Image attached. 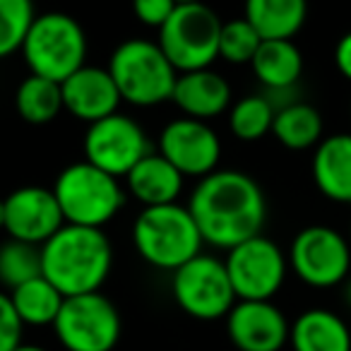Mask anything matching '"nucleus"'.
Here are the masks:
<instances>
[{"mask_svg":"<svg viewBox=\"0 0 351 351\" xmlns=\"http://www.w3.org/2000/svg\"><path fill=\"white\" fill-rule=\"evenodd\" d=\"M202 241L231 250L263 234L267 200L255 178L236 169H217L200 178L188 202Z\"/></svg>","mask_w":351,"mask_h":351,"instance_id":"f257e3e1","label":"nucleus"},{"mask_svg":"<svg viewBox=\"0 0 351 351\" xmlns=\"http://www.w3.org/2000/svg\"><path fill=\"white\" fill-rule=\"evenodd\" d=\"M113 267V245L104 229L65 224L41 245V274L63 296L99 291Z\"/></svg>","mask_w":351,"mask_h":351,"instance_id":"f03ea898","label":"nucleus"},{"mask_svg":"<svg viewBox=\"0 0 351 351\" xmlns=\"http://www.w3.org/2000/svg\"><path fill=\"white\" fill-rule=\"evenodd\" d=\"M132 243L147 265L166 272L176 269L202 253V234L191 210L178 202L145 207L132 224Z\"/></svg>","mask_w":351,"mask_h":351,"instance_id":"7ed1b4c3","label":"nucleus"},{"mask_svg":"<svg viewBox=\"0 0 351 351\" xmlns=\"http://www.w3.org/2000/svg\"><path fill=\"white\" fill-rule=\"evenodd\" d=\"M53 195L65 217V224L92 229L108 224L125 205L121 178L84 159L60 171L53 183Z\"/></svg>","mask_w":351,"mask_h":351,"instance_id":"20e7f679","label":"nucleus"},{"mask_svg":"<svg viewBox=\"0 0 351 351\" xmlns=\"http://www.w3.org/2000/svg\"><path fill=\"white\" fill-rule=\"evenodd\" d=\"M108 73L121 99L132 106H159L173 97L178 70L169 63L156 41L128 39L108 58Z\"/></svg>","mask_w":351,"mask_h":351,"instance_id":"39448f33","label":"nucleus"},{"mask_svg":"<svg viewBox=\"0 0 351 351\" xmlns=\"http://www.w3.org/2000/svg\"><path fill=\"white\" fill-rule=\"evenodd\" d=\"M20 51L32 75L63 82L84 65L87 36L75 17L65 12H44L32 22Z\"/></svg>","mask_w":351,"mask_h":351,"instance_id":"423d86ee","label":"nucleus"},{"mask_svg":"<svg viewBox=\"0 0 351 351\" xmlns=\"http://www.w3.org/2000/svg\"><path fill=\"white\" fill-rule=\"evenodd\" d=\"M221 25L224 22L210 5L183 3L159 29L156 44L178 75L205 70L219 58Z\"/></svg>","mask_w":351,"mask_h":351,"instance_id":"0eeeda50","label":"nucleus"},{"mask_svg":"<svg viewBox=\"0 0 351 351\" xmlns=\"http://www.w3.org/2000/svg\"><path fill=\"white\" fill-rule=\"evenodd\" d=\"M53 330L65 351H113L121 339V313L101 291L65 296Z\"/></svg>","mask_w":351,"mask_h":351,"instance_id":"6e6552de","label":"nucleus"},{"mask_svg":"<svg viewBox=\"0 0 351 351\" xmlns=\"http://www.w3.org/2000/svg\"><path fill=\"white\" fill-rule=\"evenodd\" d=\"M171 293L186 315L195 320H219L236 306L226 263L215 255H195L176 269L171 277Z\"/></svg>","mask_w":351,"mask_h":351,"instance_id":"1a4fd4ad","label":"nucleus"},{"mask_svg":"<svg viewBox=\"0 0 351 351\" xmlns=\"http://www.w3.org/2000/svg\"><path fill=\"white\" fill-rule=\"evenodd\" d=\"M289 267L313 289L344 284L351 269V243L332 226H306L289 248Z\"/></svg>","mask_w":351,"mask_h":351,"instance_id":"9d476101","label":"nucleus"},{"mask_svg":"<svg viewBox=\"0 0 351 351\" xmlns=\"http://www.w3.org/2000/svg\"><path fill=\"white\" fill-rule=\"evenodd\" d=\"M224 263L239 301H272L289 267L282 248L263 234L231 248Z\"/></svg>","mask_w":351,"mask_h":351,"instance_id":"9b49d317","label":"nucleus"},{"mask_svg":"<svg viewBox=\"0 0 351 351\" xmlns=\"http://www.w3.org/2000/svg\"><path fill=\"white\" fill-rule=\"evenodd\" d=\"M82 149L84 161L99 166L116 178H125L137 161L149 154L152 147L140 123L125 113H113L97 123H89Z\"/></svg>","mask_w":351,"mask_h":351,"instance_id":"f8f14e48","label":"nucleus"},{"mask_svg":"<svg viewBox=\"0 0 351 351\" xmlns=\"http://www.w3.org/2000/svg\"><path fill=\"white\" fill-rule=\"evenodd\" d=\"M159 154L186 178H205L219 166L221 140L207 121L181 116L164 125L159 135Z\"/></svg>","mask_w":351,"mask_h":351,"instance_id":"ddd939ff","label":"nucleus"},{"mask_svg":"<svg viewBox=\"0 0 351 351\" xmlns=\"http://www.w3.org/2000/svg\"><path fill=\"white\" fill-rule=\"evenodd\" d=\"M65 226L53 188L22 186L5 197V231L10 239L44 245Z\"/></svg>","mask_w":351,"mask_h":351,"instance_id":"4468645a","label":"nucleus"},{"mask_svg":"<svg viewBox=\"0 0 351 351\" xmlns=\"http://www.w3.org/2000/svg\"><path fill=\"white\" fill-rule=\"evenodd\" d=\"M226 335L239 351H282L291 325L272 301H236L226 315Z\"/></svg>","mask_w":351,"mask_h":351,"instance_id":"2eb2a0df","label":"nucleus"},{"mask_svg":"<svg viewBox=\"0 0 351 351\" xmlns=\"http://www.w3.org/2000/svg\"><path fill=\"white\" fill-rule=\"evenodd\" d=\"M60 92H63L65 111L84 123H97L101 118L113 116L123 101L108 68L87 63L60 82Z\"/></svg>","mask_w":351,"mask_h":351,"instance_id":"dca6fc26","label":"nucleus"},{"mask_svg":"<svg viewBox=\"0 0 351 351\" xmlns=\"http://www.w3.org/2000/svg\"><path fill=\"white\" fill-rule=\"evenodd\" d=\"M171 101L181 108L183 116L197 121H212L229 111L231 106V84L224 75L212 68L181 73L176 80Z\"/></svg>","mask_w":351,"mask_h":351,"instance_id":"f3484780","label":"nucleus"},{"mask_svg":"<svg viewBox=\"0 0 351 351\" xmlns=\"http://www.w3.org/2000/svg\"><path fill=\"white\" fill-rule=\"evenodd\" d=\"M128 191L142 207L173 205L183 193L186 176L159 152H149L125 176Z\"/></svg>","mask_w":351,"mask_h":351,"instance_id":"a211bd4d","label":"nucleus"},{"mask_svg":"<svg viewBox=\"0 0 351 351\" xmlns=\"http://www.w3.org/2000/svg\"><path fill=\"white\" fill-rule=\"evenodd\" d=\"M313 181L327 200L351 205V132L330 135L315 147Z\"/></svg>","mask_w":351,"mask_h":351,"instance_id":"6ab92c4d","label":"nucleus"},{"mask_svg":"<svg viewBox=\"0 0 351 351\" xmlns=\"http://www.w3.org/2000/svg\"><path fill=\"white\" fill-rule=\"evenodd\" d=\"M289 344L293 351H351V332L337 313L311 308L291 322Z\"/></svg>","mask_w":351,"mask_h":351,"instance_id":"aec40b11","label":"nucleus"},{"mask_svg":"<svg viewBox=\"0 0 351 351\" xmlns=\"http://www.w3.org/2000/svg\"><path fill=\"white\" fill-rule=\"evenodd\" d=\"M258 82L269 92H287L303 73V56L293 39H263L255 58L250 60Z\"/></svg>","mask_w":351,"mask_h":351,"instance_id":"412c9836","label":"nucleus"},{"mask_svg":"<svg viewBox=\"0 0 351 351\" xmlns=\"http://www.w3.org/2000/svg\"><path fill=\"white\" fill-rule=\"evenodd\" d=\"M243 17L263 39H293L306 25L308 0H245Z\"/></svg>","mask_w":351,"mask_h":351,"instance_id":"4be33fe9","label":"nucleus"},{"mask_svg":"<svg viewBox=\"0 0 351 351\" xmlns=\"http://www.w3.org/2000/svg\"><path fill=\"white\" fill-rule=\"evenodd\" d=\"M272 135L282 147L291 152H303L322 142V116L315 106L303 101H291L279 106L274 113Z\"/></svg>","mask_w":351,"mask_h":351,"instance_id":"5701e85b","label":"nucleus"},{"mask_svg":"<svg viewBox=\"0 0 351 351\" xmlns=\"http://www.w3.org/2000/svg\"><path fill=\"white\" fill-rule=\"evenodd\" d=\"M10 301L25 325L44 327V325H53L56 322L60 308H63L65 296L44 277V274H39V277L29 279V282L12 289Z\"/></svg>","mask_w":351,"mask_h":351,"instance_id":"b1692460","label":"nucleus"},{"mask_svg":"<svg viewBox=\"0 0 351 351\" xmlns=\"http://www.w3.org/2000/svg\"><path fill=\"white\" fill-rule=\"evenodd\" d=\"M15 108L22 121L32 125H46L56 121L63 108V92L60 82H53L41 75H29L20 82L15 92Z\"/></svg>","mask_w":351,"mask_h":351,"instance_id":"393cba45","label":"nucleus"},{"mask_svg":"<svg viewBox=\"0 0 351 351\" xmlns=\"http://www.w3.org/2000/svg\"><path fill=\"white\" fill-rule=\"evenodd\" d=\"M274 113H277V108L267 97L250 94V97L239 99L229 108V128L239 140L258 142L267 132H272Z\"/></svg>","mask_w":351,"mask_h":351,"instance_id":"a878e982","label":"nucleus"},{"mask_svg":"<svg viewBox=\"0 0 351 351\" xmlns=\"http://www.w3.org/2000/svg\"><path fill=\"white\" fill-rule=\"evenodd\" d=\"M41 274V245L8 239L0 245V284L17 289Z\"/></svg>","mask_w":351,"mask_h":351,"instance_id":"bb28decb","label":"nucleus"},{"mask_svg":"<svg viewBox=\"0 0 351 351\" xmlns=\"http://www.w3.org/2000/svg\"><path fill=\"white\" fill-rule=\"evenodd\" d=\"M34 20V0H0V60L22 49Z\"/></svg>","mask_w":351,"mask_h":351,"instance_id":"cd10ccee","label":"nucleus"},{"mask_svg":"<svg viewBox=\"0 0 351 351\" xmlns=\"http://www.w3.org/2000/svg\"><path fill=\"white\" fill-rule=\"evenodd\" d=\"M260 44H263V36L258 34V29L245 17L229 20L221 25L219 58H224L231 65H250V60L258 53Z\"/></svg>","mask_w":351,"mask_h":351,"instance_id":"c85d7f7f","label":"nucleus"},{"mask_svg":"<svg viewBox=\"0 0 351 351\" xmlns=\"http://www.w3.org/2000/svg\"><path fill=\"white\" fill-rule=\"evenodd\" d=\"M22 330L25 322L20 320L10 293L0 291V351H12L22 344Z\"/></svg>","mask_w":351,"mask_h":351,"instance_id":"c756f323","label":"nucleus"},{"mask_svg":"<svg viewBox=\"0 0 351 351\" xmlns=\"http://www.w3.org/2000/svg\"><path fill=\"white\" fill-rule=\"evenodd\" d=\"M178 8L176 0H132V12L145 27L161 29L173 10Z\"/></svg>","mask_w":351,"mask_h":351,"instance_id":"7c9ffc66","label":"nucleus"},{"mask_svg":"<svg viewBox=\"0 0 351 351\" xmlns=\"http://www.w3.org/2000/svg\"><path fill=\"white\" fill-rule=\"evenodd\" d=\"M335 65L341 73V77L351 82V32H346L335 46Z\"/></svg>","mask_w":351,"mask_h":351,"instance_id":"2f4dec72","label":"nucleus"},{"mask_svg":"<svg viewBox=\"0 0 351 351\" xmlns=\"http://www.w3.org/2000/svg\"><path fill=\"white\" fill-rule=\"evenodd\" d=\"M12 351H46L44 346H34V344H20L17 349H12Z\"/></svg>","mask_w":351,"mask_h":351,"instance_id":"473e14b6","label":"nucleus"},{"mask_svg":"<svg viewBox=\"0 0 351 351\" xmlns=\"http://www.w3.org/2000/svg\"><path fill=\"white\" fill-rule=\"evenodd\" d=\"M344 301H346V306L351 308V279H346V284H344Z\"/></svg>","mask_w":351,"mask_h":351,"instance_id":"72a5a7b5","label":"nucleus"},{"mask_svg":"<svg viewBox=\"0 0 351 351\" xmlns=\"http://www.w3.org/2000/svg\"><path fill=\"white\" fill-rule=\"evenodd\" d=\"M0 229L5 231V200H0Z\"/></svg>","mask_w":351,"mask_h":351,"instance_id":"f704fd0d","label":"nucleus"},{"mask_svg":"<svg viewBox=\"0 0 351 351\" xmlns=\"http://www.w3.org/2000/svg\"><path fill=\"white\" fill-rule=\"evenodd\" d=\"M178 5H183V3H202V0H176Z\"/></svg>","mask_w":351,"mask_h":351,"instance_id":"c9c22d12","label":"nucleus"},{"mask_svg":"<svg viewBox=\"0 0 351 351\" xmlns=\"http://www.w3.org/2000/svg\"><path fill=\"white\" fill-rule=\"evenodd\" d=\"M349 243H351V226H349Z\"/></svg>","mask_w":351,"mask_h":351,"instance_id":"e433bc0d","label":"nucleus"}]
</instances>
